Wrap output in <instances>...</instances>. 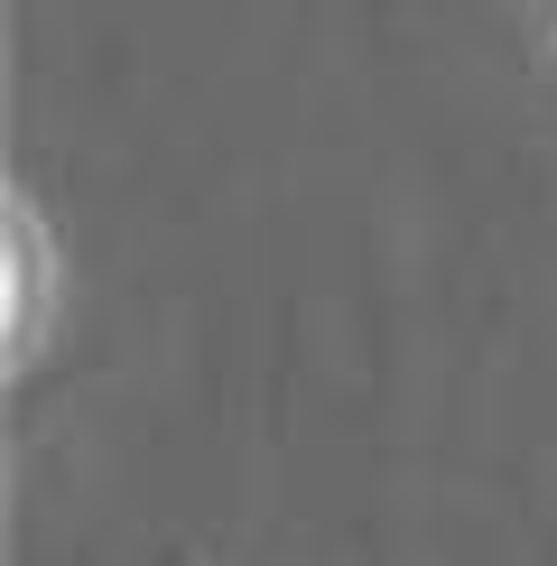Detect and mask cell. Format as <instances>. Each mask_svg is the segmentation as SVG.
I'll return each mask as SVG.
<instances>
[{"label": "cell", "mask_w": 557, "mask_h": 566, "mask_svg": "<svg viewBox=\"0 0 557 566\" xmlns=\"http://www.w3.org/2000/svg\"><path fill=\"white\" fill-rule=\"evenodd\" d=\"M158 566H196V557H186V548H168V557H158Z\"/></svg>", "instance_id": "obj_1"}]
</instances>
